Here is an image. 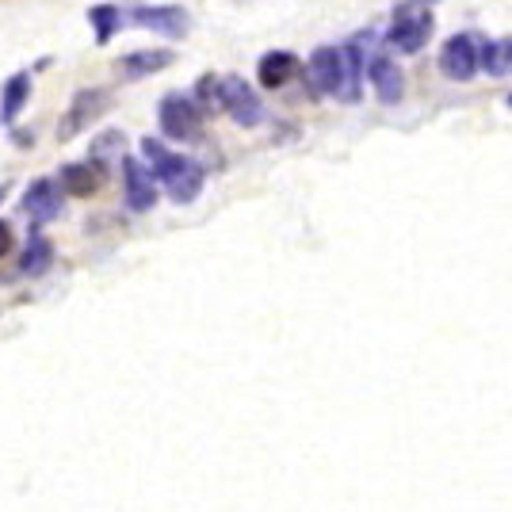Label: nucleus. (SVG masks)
<instances>
[{"label": "nucleus", "mask_w": 512, "mask_h": 512, "mask_svg": "<svg viewBox=\"0 0 512 512\" xmlns=\"http://www.w3.org/2000/svg\"><path fill=\"white\" fill-rule=\"evenodd\" d=\"M20 211L31 214L35 222H54V218H62L65 211V192L54 184V180H35L20 199Z\"/></svg>", "instance_id": "nucleus-6"}, {"label": "nucleus", "mask_w": 512, "mask_h": 512, "mask_svg": "<svg viewBox=\"0 0 512 512\" xmlns=\"http://www.w3.org/2000/svg\"><path fill=\"white\" fill-rule=\"evenodd\" d=\"M157 119H161V130L176 138V142H192L199 127H203V107L195 104L188 92H172L161 100L157 107Z\"/></svg>", "instance_id": "nucleus-4"}, {"label": "nucleus", "mask_w": 512, "mask_h": 512, "mask_svg": "<svg viewBox=\"0 0 512 512\" xmlns=\"http://www.w3.org/2000/svg\"><path fill=\"white\" fill-rule=\"evenodd\" d=\"M130 20L142 23V27H150V31H157V35H172V39L188 35V27H192L188 12L176 8V4H165V8H134Z\"/></svg>", "instance_id": "nucleus-10"}, {"label": "nucleus", "mask_w": 512, "mask_h": 512, "mask_svg": "<svg viewBox=\"0 0 512 512\" xmlns=\"http://www.w3.org/2000/svg\"><path fill=\"white\" fill-rule=\"evenodd\" d=\"M142 153H146V169L153 172V180L169 192L172 203H192L195 195L203 192V169L188 161V157H176L172 150H165L157 138H146L142 142Z\"/></svg>", "instance_id": "nucleus-1"}, {"label": "nucleus", "mask_w": 512, "mask_h": 512, "mask_svg": "<svg viewBox=\"0 0 512 512\" xmlns=\"http://www.w3.org/2000/svg\"><path fill=\"white\" fill-rule=\"evenodd\" d=\"M54 184L69 195H92L96 192V172L88 169V165H65Z\"/></svg>", "instance_id": "nucleus-18"}, {"label": "nucleus", "mask_w": 512, "mask_h": 512, "mask_svg": "<svg viewBox=\"0 0 512 512\" xmlns=\"http://www.w3.org/2000/svg\"><path fill=\"white\" fill-rule=\"evenodd\" d=\"M88 20L96 27V39H100V43H111V35L123 27V12H119L115 4H96V8L88 12Z\"/></svg>", "instance_id": "nucleus-19"}, {"label": "nucleus", "mask_w": 512, "mask_h": 512, "mask_svg": "<svg viewBox=\"0 0 512 512\" xmlns=\"http://www.w3.org/2000/svg\"><path fill=\"white\" fill-rule=\"evenodd\" d=\"M509 107H512V96H509Z\"/></svg>", "instance_id": "nucleus-22"}, {"label": "nucleus", "mask_w": 512, "mask_h": 512, "mask_svg": "<svg viewBox=\"0 0 512 512\" xmlns=\"http://www.w3.org/2000/svg\"><path fill=\"white\" fill-rule=\"evenodd\" d=\"M367 77H371V85L379 92V100H386V104H398L406 96V77H402V69L390 58H371Z\"/></svg>", "instance_id": "nucleus-11"}, {"label": "nucleus", "mask_w": 512, "mask_h": 512, "mask_svg": "<svg viewBox=\"0 0 512 512\" xmlns=\"http://www.w3.org/2000/svg\"><path fill=\"white\" fill-rule=\"evenodd\" d=\"M440 69L451 81H470L478 73V39L474 35H455L444 50H440Z\"/></svg>", "instance_id": "nucleus-7"}, {"label": "nucleus", "mask_w": 512, "mask_h": 512, "mask_svg": "<svg viewBox=\"0 0 512 512\" xmlns=\"http://www.w3.org/2000/svg\"><path fill=\"white\" fill-rule=\"evenodd\" d=\"M165 65H172L169 50H138V54L123 58V77L134 81V77H146V73H161Z\"/></svg>", "instance_id": "nucleus-13"}, {"label": "nucleus", "mask_w": 512, "mask_h": 512, "mask_svg": "<svg viewBox=\"0 0 512 512\" xmlns=\"http://www.w3.org/2000/svg\"><path fill=\"white\" fill-rule=\"evenodd\" d=\"M50 260H54V249H50V241H46L43 234L27 237V249H23V260H20L23 276H43L46 268H50Z\"/></svg>", "instance_id": "nucleus-14"}, {"label": "nucleus", "mask_w": 512, "mask_h": 512, "mask_svg": "<svg viewBox=\"0 0 512 512\" xmlns=\"http://www.w3.org/2000/svg\"><path fill=\"white\" fill-rule=\"evenodd\" d=\"M214 100H218V107L234 119L237 127H260L264 123V104L253 92V85L241 81V77H218Z\"/></svg>", "instance_id": "nucleus-3"}, {"label": "nucleus", "mask_w": 512, "mask_h": 512, "mask_svg": "<svg viewBox=\"0 0 512 512\" xmlns=\"http://www.w3.org/2000/svg\"><path fill=\"white\" fill-rule=\"evenodd\" d=\"M107 107H111V96H107V92H100V88L77 92V100H73V107L65 111V119H62V138H73L81 127L96 123Z\"/></svg>", "instance_id": "nucleus-9"}, {"label": "nucleus", "mask_w": 512, "mask_h": 512, "mask_svg": "<svg viewBox=\"0 0 512 512\" xmlns=\"http://www.w3.org/2000/svg\"><path fill=\"white\" fill-rule=\"evenodd\" d=\"M8 249H16V234H12L8 222H0V256L8 253Z\"/></svg>", "instance_id": "nucleus-20"}, {"label": "nucleus", "mask_w": 512, "mask_h": 512, "mask_svg": "<svg viewBox=\"0 0 512 512\" xmlns=\"http://www.w3.org/2000/svg\"><path fill=\"white\" fill-rule=\"evenodd\" d=\"M344 50L341 46H321L306 62V85L314 96H341L344 88Z\"/></svg>", "instance_id": "nucleus-5"}, {"label": "nucleus", "mask_w": 512, "mask_h": 512, "mask_svg": "<svg viewBox=\"0 0 512 512\" xmlns=\"http://www.w3.org/2000/svg\"><path fill=\"white\" fill-rule=\"evenodd\" d=\"M428 35H432V16L425 12V0H406V4H398L386 43L394 46V50H402V54H417V50L428 43Z\"/></svg>", "instance_id": "nucleus-2"}, {"label": "nucleus", "mask_w": 512, "mask_h": 512, "mask_svg": "<svg viewBox=\"0 0 512 512\" xmlns=\"http://www.w3.org/2000/svg\"><path fill=\"white\" fill-rule=\"evenodd\" d=\"M295 73H299V58L287 54V50H272V54L260 58V81H264V88L287 85Z\"/></svg>", "instance_id": "nucleus-12"}, {"label": "nucleus", "mask_w": 512, "mask_h": 512, "mask_svg": "<svg viewBox=\"0 0 512 512\" xmlns=\"http://www.w3.org/2000/svg\"><path fill=\"white\" fill-rule=\"evenodd\" d=\"M123 176H127V207L138 214L153 211L157 203V180L138 157H123Z\"/></svg>", "instance_id": "nucleus-8"}, {"label": "nucleus", "mask_w": 512, "mask_h": 512, "mask_svg": "<svg viewBox=\"0 0 512 512\" xmlns=\"http://www.w3.org/2000/svg\"><path fill=\"white\" fill-rule=\"evenodd\" d=\"M27 92H31V77L27 73H16L4 81V100H0V115L12 123L20 115V107L27 104Z\"/></svg>", "instance_id": "nucleus-16"}, {"label": "nucleus", "mask_w": 512, "mask_h": 512, "mask_svg": "<svg viewBox=\"0 0 512 512\" xmlns=\"http://www.w3.org/2000/svg\"><path fill=\"white\" fill-rule=\"evenodd\" d=\"M4 195H8V192H4V188H0V199H4Z\"/></svg>", "instance_id": "nucleus-21"}, {"label": "nucleus", "mask_w": 512, "mask_h": 512, "mask_svg": "<svg viewBox=\"0 0 512 512\" xmlns=\"http://www.w3.org/2000/svg\"><path fill=\"white\" fill-rule=\"evenodd\" d=\"M123 150H127V138H123L119 130H104V134L92 142V161H96V165H104V169H111L115 161H123V157H127Z\"/></svg>", "instance_id": "nucleus-17"}, {"label": "nucleus", "mask_w": 512, "mask_h": 512, "mask_svg": "<svg viewBox=\"0 0 512 512\" xmlns=\"http://www.w3.org/2000/svg\"><path fill=\"white\" fill-rule=\"evenodd\" d=\"M478 65H482L490 77H505V73H512V39L482 43V50H478Z\"/></svg>", "instance_id": "nucleus-15"}]
</instances>
